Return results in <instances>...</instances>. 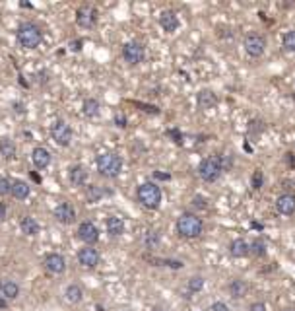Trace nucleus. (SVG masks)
<instances>
[{
    "mask_svg": "<svg viewBox=\"0 0 295 311\" xmlns=\"http://www.w3.org/2000/svg\"><path fill=\"white\" fill-rule=\"evenodd\" d=\"M202 230H204V222H202V218H198L196 214L185 212L177 220V232L185 239H194L202 233Z\"/></svg>",
    "mask_w": 295,
    "mask_h": 311,
    "instance_id": "1",
    "label": "nucleus"
},
{
    "mask_svg": "<svg viewBox=\"0 0 295 311\" xmlns=\"http://www.w3.org/2000/svg\"><path fill=\"white\" fill-rule=\"evenodd\" d=\"M221 171H223V162H221L219 156L204 158V160L200 162V166H198V175H200L202 181H206V183L218 181V177L221 175Z\"/></svg>",
    "mask_w": 295,
    "mask_h": 311,
    "instance_id": "2",
    "label": "nucleus"
},
{
    "mask_svg": "<svg viewBox=\"0 0 295 311\" xmlns=\"http://www.w3.org/2000/svg\"><path fill=\"white\" fill-rule=\"evenodd\" d=\"M41 39H43L41 29H39L35 23L25 22L18 27V41H20V45L25 47V49H35V47H39V45H41Z\"/></svg>",
    "mask_w": 295,
    "mask_h": 311,
    "instance_id": "3",
    "label": "nucleus"
},
{
    "mask_svg": "<svg viewBox=\"0 0 295 311\" xmlns=\"http://www.w3.org/2000/svg\"><path fill=\"white\" fill-rule=\"evenodd\" d=\"M122 169V158L117 154H101L97 158V171L103 177H117Z\"/></svg>",
    "mask_w": 295,
    "mask_h": 311,
    "instance_id": "4",
    "label": "nucleus"
},
{
    "mask_svg": "<svg viewBox=\"0 0 295 311\" xmlns=\"http://www.w3.org/2000/svg\"><path fill=\"white\" fill-rule=\"evenodd\" d=\"M138 200L142 202V206L153 210L161 204V189L155 183H142L138 187Z\"/></svg>",
    "mask_w": 295,
    "mask_h": 311,
    "instance_id": "5",
    "label": "nucleus"
},
{
    "mask_svg": "<svg viewBox=\"0 0 295 311\" xmlns=\"http://www.w3.org/2000/svg\"><path fill=\"white\" fill-rule=\"evenodd\" d=\"M51 136L58 146H68L72 142V129L66 121H56L51 127Z\"/></svg>",
    "mask_w": 295,
    "mask_h": 311,
    "instance_id": "6",
    "label": "nucleus"
},
{
    "mask_svg": "<svg viewBox=\"0 0 295 311\" xmlns=\"http://www.w3.org/2000/svg\"><path fill=\"white\" fill-rule=\"evenodd\" d=\"M122 56L128 65H140L146 56V51H144V45L138 43V41H130L122 47Z\"/></svg>",
    "mask_w": 295,
    "mask_h": 311,
    "instance_id": "7",
    "label": "nucleus"
},
{
    "mask_svg": "<svg viewBox=\"0 0 295 311\" xmlns=\"http://www.w3.org/2000/svg\"><path fill=\"white\" fill-rule=\"evenodd\" d=\"M245 51L249 53L251 56H260L266 51V39H264V35L260 34H249L245 37Z\"/></svg>",
    "mask_w": 295,
    "mask_h": 311,
    "instance_id": "8",
    "label": "nucleus"
},
{
    "mask_svg": "<svg viewBox=\"0 0 295 311\" xmlns=\"http://www.w3.org/2000/svg\"><path fill=\"white\" fill-rule=\"evenodd\" d=\"M78 237L84 241V243H95L99 239V230L97 226L93 222H82L80 226H78Z\"/></svg>",
    "mask_w": 295,
    "mask_h": 311,
    "instance_id": "9",
    "label": "nucleus"
},
{
    "mask_svg": "<svg viewBox=\"0 0 295 311\" xmlns=\"http://www.w3.org/2000/svg\"><path fill=\"white\" fill-rule=\"evenodd\" d=\"M78 261L86 268H95L99 265V253L93 247H84L78 251Z\"/></svg>",
    "mask_w": 295,
    "mask_h": 311,
    "instance_id": "10",
    "label": "nucleus"
},
{
    "mask_svg": "<svg viewBox=\"0 0 295 311\" xmlns=\"http://www.w3.org/2000/svg\"><path fill=\"white\" fill-rule=\"evenodd\" d=\"M45 268L49 270V272H53V274H62L66 270V261L62 255H58V253H51V255L45 257Z\"/></svg>",
    "mask_w": 295,
    "mask_h": 311,
    "instance_id": "11",
    "label": "nucleus"
},
{
    "mask_svg": "<svg viewBox=\"0 0 295 311\" xmlns=\"http://www.w3.org/2000/svg\"><path fill=\"white\" fill-rule=\"evenodd\" d=\"M95 20H97V10L91 8V6H82L76 12V22L82 27H91L95 23Z\"/></svg>",
    "mask_w": 295,
    "mask_h": 311,
    "instance_id": "12",
    "label": "nucleus"
},
{
    "mask_svg": "<svg viewBox=\"0 0 295 311\" xmlns=\"http://www.w3.org/2000/svg\"><path fill=\"white\" fill-rule=\"evenodd\" d=\"M55 218L60 224H72L76 220V212H74L70 202H60L55 208Z\"/></svg>",
    "mask_w": 295,
    "mask_h": 311,
    "instance_id": "13",
    "label": "nucleus"
},
{
    "mask_svg": "<svg viewBox=\"0 0 295 311\" xmlns=\"http://www.w3.org/2000/svg\"><path fill=\"white\" fill-rule=\"evenodd\" d=\"M276 208H278L280 214H284V216H291L295 212V197L293 195H289V193L280 195V197L276 199Z\"/></svg>",
    "mask_w": 295,
    "mask_h": 311,
    "instance_id": "14",
    "label": "nucleus"
},
{
    "mask_svg": "<svg viewBox=\"0 0 295 311\" xmlns=\"http://www.w3.org/2000/svg\"><path fill=\"white\" fill-rule=\"evenodd\" d=\"M31 162L35 167L45 169V167H49V164H51V152L47 148H43V146H37V148H33L31 152Z\"/></svg>",
    "mask_w": 295,
    "mask_h": 311,
    "instance_id": "15",
    "label": "nucleus"
},
{
    "mask_svg": "<svg viewBox=\"0 0 295 311\" xmlns=\"http://www.w3.org/2000/svg\"><path fill=\"white\" fill-rule=\"evenodd\" d=\"M196 103L200 109H214V107L218 105V96H216L212 89H202V91L198 94Z\"/></svg>",
    "mask_w": 295,
    "mask_h": 311,
    "instance_id": "16",
    "label": "nucleus"
},
{
    "mask_svg": "<svg viewBox=\"0 0 295 311\" xmlns=\"http://www.w3.org/2000/svg\"><path fill=\"white\" fill-rule=\"evenodd\" d=\"M159 23H161V27H163L167 34H173V32H177V27H179V18L175 16V12L165 10L159 16Z\"/></svg>",
    "mask_w": 295,
    "mask_h": 311,
    "instance_id": "17",
    "label": "nucleus"
},
{
    "mask_svg": "<svg viewBox=\"0 0 295 311\" xmlns=\"http://www.w3.org/2000/svg\"><path fill=\"white\" fill-rule=\"evenodd\" d=\"M68 177H70V183H72L74 187H82V185L88 181V171H86V167L84 166H74V167H70Z\"/></svg>",
    "mask_w": 295,
    "mask_h": 311,
    "instance_id": "18",
    "label": "nucleus"
},
{
    "mask_svg": "<svg viewBox=\"0 0 295 311\" xmlns=\"http://www.w3.org/2000/svg\"><path fill=\"white\" fill-rule=\"evenodd\" d=\"M230 253L233 257H237V259H241V257H247L249 253H251V245L247 243L245 239H233L230 245Z\"/></svg>",
    "mask_w": 295,
    "mask_h": 311,
    "instance_id": "19",
    "label": "nucleus"
},
{
    "mask_svg": "<svg viewBox=\"0 0 295 311\" xmlns=\"http://www.w3.org/2000/svg\"><path fill=\"white\" fill-rule=\"evenodd\" d=\"M18 294H20V286H18L16 282H12V280H4V282L0 284V296H4L6 300H16Z\"/></svg>",
    "mask_w": 295,
    "mask_h": 311,
    "instance_id": "20",
    "label": "nucleus"
},
{
    "mask_svg": "<svg viewBox=\"0 0 295 311\" xmlns=\"http://www.w3.org/2000/svg\"><path fill=\"white\" fill-rule=\"evenodd\" d=\"M29 191H31V187L25 183V181H14L12 183V197L18 200H23L29 197Z\"/></svg>",
    "mask_w": 295,
    "mask_h": 311,
    "instance_id": "21",
    "label": "nucleus"
},
{
    "mask_svg": "<svg viewBox=\"0 0 295 311\" xmlns=\"http://www.w3.org/2000/svg\"><path fill=\"white\" fill-rule=\"evenodd\" d=\"M20 228H22V232L25 233V235H37L39 233V222L35 220V218H31V216H23L22 220H20Z\"/></svg>",
    "mask_w": 295,
    "mask_h": 311,
    "instance_id": "22",
    "label": "nucleus"
},
{
    "mask_svg": "<svg viewBox=\"0 0 295 311\" xmlns=\"http://www.w3.org/2000/svg\"><path fill=\"white\" fill-rule=\"evenodd\" d=\"M107 232H109V235H113V237L120 235V233L124 232V220L119 218V216H109V218H107Z\"/></svg>",
    "mask_w": 295,
    "mask_h": 311,
    "instance_id": "23",
    "label": "nucleus"
},
{
    "mask_svg": "<svg viewBox=\"0 0 295 311\" xmlns=\"http://www.w3.org/2000/svg\"><path fill=\"white\" fill-rule=\"evenodd\" d=\"M0 154L4 156L6 160H14L16 158V144L12 142L10 138H2L0 140Z\"/></svg>",
    "mask_w": 295,
    "mask_h": 311,
    "instance_id": "24",
    "label": "nucleus"
},
{
    "mask_svg": "<svg viewBox=\"0 0 295 311\" xmlns=\"http://www.w3.org/2000/svg\"><path fill=\"white\" fill-rule=\"evenodd\" d=\"M66 300L70 301V303H78V301H82V296H84V292H82V288L80 286H76V284H72V286H68L66 288Z\"/></svg>",
    "mask_w": 295,
    "mask_h": 311,
    "instance_id": "25",
    "label": "nucleus"
},
{
    "mask_svg": "<svg viewBox=\"0 0 295 311\" xmlns=\"http://www.w3.org/2000/svg\"><path fill=\"white\" fill-rule=\"evenodd\" d=\"M227 290H230V294L233 298H241V296H245V292H247V284H245L243 280H233L230 286H227Z\"/></svg>",
    "mask_w": 295,
    "mask_h": 311,
    "instance_id": "26",
    "label": "nucleus"
},
{
    "mask_svg": "<svg viewBox=\"0 0 295 311\" xmlns=\"http://www.w3.org/2000/svg\"><path fill=\"white\" fill-rule=\"evenodd\" d=\"M99 113V101L97 100H86L84 101V115L86 117H95Z\"/></svg>",
    "mask_w": 295,
    "mask_h": 311,
    "instance_id": "27",
    "label": "nucleus"
},
{
    "mask_svg": "<svg viewBox=\"0 0 295 311\" xmlns=\"http://www.w3.org/2000/svg\"><path fill=\"white\" fill-rule=\"evenodd\" d=\"M263 183H264L263 169H254V171H252V177H251V187L254 191H258L260 187H263Z\"/></svg>",
    "mask_w": 295,
    "mask_h": 311,
    "instance_id": "28",
    "label": "nucleus"
},
{
    "mask_svg": "<svg viewBox=\"0 0 295 311\" xmlns=\"http://www.w3.org/2000/svg\"><path fill=\"white\" fill-rule=\"evenodd\" d=\"M284 49L289 51V53H295V29L284 35Z\"/></svg>",
    "mask_w": 295,
    "mask_h": 311,
    "instance_id": "29",
    "label": "nucleus"
},
{
    "mask_svg": "<svg viewBox=\"0 0 295 311\" xmlns=\"http://www.w3.org/2000/svg\"><path fill=\"white\" fill-rule=\"evenodd\" d=\"M101 197H103V191L99 189V187H95V185L88 187V200L89 202H97Z\"/></svg>",
    "mask_w": 295,
    "mask_h": 311,
    "instance_id": "30",
    "label": "nucleus"
},
{
    "mask_svg": "<svg viewBox=\"0 0 295 311\" xmlns=\"http://www.w3.org/2000/svg\"><path fill=\"white\" fill-rule=\"evenodd\" d=\"M202 286H204V278L202 276H192L188 280V290L190 292H198V290H202Z\"/></svg>",
    "mask_w": 295,
    "mask_h": 311,
    "instance_id": "31",
    "label": "nucleus"
},
{
    "mask_svg": "<svg viewBox=\"0 0 295 311\" xmlns=\"http://www.w3.org/2000/svg\"><path fill=\"white\" fill-rule=\"evenodd\" d=\"M251 253L252 255H256V257H263L264 253H266V245L263 243V241H254V243L251 245Z\"/></svg>",
    "mask_w": 295,
    "mask_h": 311,
    "instance_id": "32",
    "label": "nucleus"
},
{
    "mask_svg": "<svg viewBox=\"0 0 295 311\" xmlns=\"http://www.w3.org/2000/svg\"><path fill=\"white\" fill-rule=\"evenodd\" d=\"M12 193V183L6 177H0V197H6Z\"/></svg>",
    "mask_w": 295,
    "mask_h": 311,
    "instance_id": "33",
    "label": "nucleus"
},
{
    "mask_svg": "<svg viewBox=\"0 0 295 311\" xmlns=\"http://www.w3.org/2000/svg\"><path fill=\"white\" fill-rule=\"evenodd\" d=\"M144 241H146V245H148V247H155V245L159 243V233H157V232H148V233H146V239H144Z\"/></svg>",
    "mask_w": 295,
    "mask_h": 311,
    "instance_id": "34",
    "label": "nucleus"
},
{
    "mask_svg": "<svg viewBox=\"0 0 295 311\" xmlns=\"http://www.w3.org/2000/svg\"><path fill=\"white\" fill-rule=\"evenodd\" d=\"M212 311H230V307L223 303V301H216V303H212V307H210Z\"/></svg>",
    "mask_w": 295,
    "mask_h": 311,
    "instance_id": "35",
    "label": "nucleus"
},
{
    "mask_svg": "<svg viewBox=\"0 0 295 311\" xmlns=\"http://www.w3.org/2000/svg\"><path fill=\"white\" fill-rule=\"evenodd\" d=\"M251 311H266V305H264L263 301H254L251 305Z\"/></svg>",
    "mask_w": 295,
    "mask_h": 311,
    "instance_id": "36",
    "label": "nucleus"
},
{
    "mask_svg": "<svg viewBox=\"0 0 295 311\" xmlns=\"http://www.w3.org/2000/svg\"><path fill=\"white\" fill-rule=\"evenodd\" d=\"M117 125H119V127H126V119H124V115H117Z\"/></svg>",
    "mask_w": 295,
    "mask_h": 311,
    "instance_id": "37",
    "label": "nucleus"
},
{
    "mask_svg": "<svg viewBox=\"0 0 295 311\" xmlns=\"http://www.w3.org/2000/svg\"><path fill=\"white\" fill-rule=\"evenodd\" d=\"M285 311H291V309H285Z\"/></svg>",
    "mask_w": 295,
    "mask_h": 311,
    "instance_id": "38",
    "label": "nucleus"
}]
</instances>
